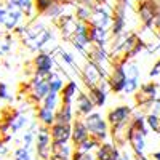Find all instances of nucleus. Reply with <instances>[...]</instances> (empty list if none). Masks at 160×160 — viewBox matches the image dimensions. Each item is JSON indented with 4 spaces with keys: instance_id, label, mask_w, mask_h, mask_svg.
I'll return each mask as SVG.
<instances>
[{
    "instance_id": "obj_27",
    "label": "nucleus",
    "mask_w": 160,
    "mask_h": 160,
    "mask_svg": "<svg viewBox=\"0 0 160 160\" xmlns=\"http://www.w3.org/2000/svg\"><path fill=\"white\" fill-rule=\"evenodd\" d=\"M56 51L59 53V59L68 66V68H71L72 69V72L74 74H77L78 77H80V66H78V62H77V58L72 55V53H69V51H66V50H62V48H56Z\"/></svg>"
},
{
    "instance_id": "obj_26",
    "label": "nucleus",
    "mask_w": 160,
    "mask_h": 160,
    "mask_svg": "<svg viewBox=\"0 0 160 160\" xmlns=\"http://www.w3.org/2000/svg\"><path fill=\"white\" fill-rule=\"evenodd\" d=\"M130 125L135 128L136 131H139L141 135H144V136H148L149 135V127H148V123H146V115L139 111V112H135L131 115V120H130Z\"/></svg>"
},
{
    "instance_id": "obj_8",
    "label": "nucleus",
    "mask_w": 160,
    "mask_h": 160,
    "mask_svg": "<svg viewBox=\"0 0 160 160\" xmlns=\"http://www.w3.org/2000/svg\"><path fill=\"white\" fill-rule=\"evenodd\" d=\"M125 72H127V85L123 93L125 95H135L139 90V77H141V71L136 61H127L125 64Z\"/></svg>"
},
{
    "instance_id": "obj_20",
    "label": "nucleus",
    "mask_w": 160,
    "mask_h": 160,
    "mask_svg": "<svg viewBox=\"0 0 160 160\" xmlns=\"http://www.w3.org/2000/svg\"><path fill=\"white\" fill-rule=\"evenodd\" d=\"M22 15L24 13L15 7H8L7 5V10H5V16H3V22L2 26L7 29V31H15L18 26L21 24L22 21Z\"/></svg>"
},
{
    "instance_id": "obj_16",
    "label": "nucleus",
    "mask_w": 160,
    "mask_h": 160,
    "mask_svg": "<svg viewBox=\"0 0 160 160\" xmlns=\"http://www.w3.org/2000/svg\"><path fill=\"white\" fill-rule=\"evenodd\" d=\"M50 40H53V34L50 29H43L42 32H38L37 35L28 38V40H24V45H28V48L31 51H43V48L50 43Z\"/></svg>"
},
{
    "instance_id": "obj_36",
    "label": "nucleus",
    "mask_w": 160,
    "mask_h": 160,
    "mask_svg": "<svg viewBox=\"0 0 160 160\" xmlns=\"http://www.w3.org/2000/svg\"><path fill=\"white\" fill-rule=\"evenodd\" d=\"M35 133H37V130H32V128L26 130V133L22 135V148H26V149L32 148V144L35 142Z\"/></svg>"
},
{
    "instance_id": "obj_17",
    "label": "nucleus",
    "mask_w": 160,
    "mask_h": 160,
    "mask_svg": "<svg viewBox=\"0 0 160 160\" xmlns=\"http://www.w3.org/2000/svg\"><path fill=\"white\" fill-rule=\"evenodd\" d=\"M90 138V133L87 130V125L83 122V118L80 117H75L74 122H72V135H71V142L74 146V149L77 148V146H80L85 139Z\"/></svg>"
},
{
    "instance_id": "obj_22",
    "label": "nucleus",
    "mask_w": 160,
    "mask_h": 160,
    "mask_svg": "<svg viewBox=\"0 0 160 160\" xmlns=\"http://www.w3.org/2000/svg\"><path fill=\"white\" fill-rule=\"evenodd\" d=\"M80 93V87L75 80H68V82L64 83L62 90L59 91V99H61V104H72L75 96Z\"/></svg>"
},
{
    "instance_id": "obj_39",
    "label": "nucleus",
    "mask_w": 160,
    "mask_h": 160,
    "mask_svg": "<svg viewBox=\"0 0 160 160\" xmlns=\"http://www.w3.org/2000/svg\"><path fill=\"white\" fill-rule=\"evenodd\" d=\"M72 160H96V157L93 152H80V151L74 149Z\"/></svg>"
},
{
    "instance_id": "obj_19",
    "label": "nucleus",
    "mask_w": 160,
    "mask_h": 160,
    "mask_svg": "<svg viewBox=\"0 0 160 160\" xmlns=\"http://www.w3.org/2000/svg\"><path fill=\"white\" fill-rule=\"evenodd\" d=\"M88 37H90V43L91 45H96V47H101V48H108L111 34L108 32V29L95 28V26L88 24Z\"/></svg>"
},
{
    "instance_id": "obj_38",
    "label": "nucleus",
    "mask_w": 160,
    "mask_h": 160,
    "mask_svg": "<svg viewBox=\"0 0 160 160\" xmlns=\"http://www.w3.org/2000/svg\"><path fill=\"white\" fill-rule=\"evenodd\" d=\"M61 13H62V7L59 5V3H53L45 13H43V15L45 16H48V18H51V19H58L59 16H61Z\"/></svg>"
},
{
    "instance_id": "obj_43",
    "label": "nucleus",
    "mask_w": 160,
    "mask_h": 160,
    "mask_svg": "<svg viewBox=\"0 0 160 160\" xmlns=\"http://www.w3.org/2000/svg\"><path fill=\"white\" fill-rule=\"evenodd\" d=\"M152 29H155L158 34H160V10L157 11V15L154 18V22H152Z\"/></svg>"
},
{
    "instance_id": "obj_10",
    "label": "nucleus",
    "mask_w": 160,
    "mask_h": 160,
    "mask_svg": "<svg viewBox=\"0 0 160 160\" xmlns=\"http://www.w3.org/2000/svg\"><path fill=\"white\" fill-rule=\"evenodd\" d=\"M95 28H101V29H109L112 24V15L111 11L106 8L104 5H98L91 10V16H90V22Z\"/></svg>"
},
{
    "instance_id": "obj_11",
    "label": "nucleus",
    "mask_w": 160,
    "mask_h": 160,
    "mask_svg": "<svg viewBox=\"0 0 160 160\" xmlns=\"http://www.w3.org/2000/svg\"><path fill=\"white\" fill-rule=\"evenodd\" d=\"M87 95L93 101L95 108H102L108 102V95H109V85H108V78H102L96 87L87 88Z\"/></svg>"
},
{
    "instance_id": "obj_25",
    "label": "nucleus",
    "mask_w": 160,
    "mask_h": 160,
    "mask_svg": "<svg viewBox=\"0 0 160 160\" xmlns=\"http://www.w3.org/2000/svg\"><path fill=\"white\" fill-rule=\"evenodd\" d=\"M55 112L56 111H51V109H47L45 106L38 104V109H37V122L40 125H43L47 128H51L55 125Z\"/></svg>"
},
{
    "instance_id": "obj_12",
    "label": "nucleus",
    "mask_w": 160,
    "mask_h": 160,
    "mask_svg": "<svg viewBox=\"0 0 160 160\" xmlns=\"http://www.w3.org/2000/svg\"><path fill=\"white\" fill-rule=\"evenodd\" d=\"M125 138H127V142L130 144V148H131L133 155H141V154L146 152V136L141 135L139 131H136L131 125L127 127Z\"/></svg>"
},
{
    "instance_id": "obj_18",
    "label": "nucleus",
    "mask_w": 160,
    "mask_h": 160,
    "mask_svg": "<svg viewBox=\"0 0 160 160\" xmlns=\"http://www.w3.org/2000/svg\"><path fill=\"white\" fill-rule=\"evenodd\" d=\"M122 155V151L118 149V146L114 142H101L99 148L95 151L96 160H117Z\"/></svg>"
},
{
    "instance_id": "obj_3",
    "label": "nucleus",
    "mask_w": 160,
    "mask_h": 160,
    "mask_svg": "<svg viewBox=\"0 0 160 160\" xmlns=\"http://www.w3.org/2000/svg\"><path fill=\"white\" fill-rule=\"evenodd\" d=\"M35 155L38 160H50L51 155V135L50 128L38 125L37 133H35Z\"/></svg>"
},
{
    "instance_id": "obj_2",
    "label": "nucleus",
    "mask_w": 160,
    "mask_h": 160,
    "mask_svg": "<svg viewBox=\"0 0 160 160\" xmlns=\"http://www.w3.org/2000/svg\"><path fill=\"white\" fill-rule=\"evenodd\" d=\"M125 64H127V61H123V59H114L112 61V68H111L109 75H108V85H109L111 93H115V95L123 93L125 85H127Z\"/></svg>"
},
{
    "instance_id": "obj_49",
    "label": "nucleus",
    "mask_w": 160,
    "mask_h": 160,
    "mask_svg": "<svg viewBox=\"0 0 160 160\" xmlns=\"http://www.w3.org/2000/svg\"><path fill=\"white\" fill-rule=\"evenodd\" d=\"M0 142H3V141H2V133H0Z\"/></svg>"
},
{
    "instance_id": "obj_35",
    "label": "nucleus",
    "mask_w": 160,
    "mask_h": 160,
    "mask_svg": "<svg viewBox=\"0 0 160 160\" xmlns=\"http://www.w3.org/2000/svg\"><path fill=\"white\" fill-rule=\"evenodd\" d=\"M13 160H34L32 158V151L26 148H16L13 151Z\"/></svg>"
},
{
    "instance_id": "obj_46",
    "label": "nucleus",
    "mask_w": 160,
    "mask_h": 160,
    "mask_svg": "<svg viewBox=\"0 0 160 160\" xmlns=\"http://www.w3.org/2000/svg\"><path fill=\"white\" fill-rule=\"evenodd\" d=\"M151 160H160V151L152 152V154H151Z\"/></svg>"
},
{
    "instance_id": "obj_13",
    "label": "nucleus",
    "mask_w": 160,
    "mask_h": 160,
    "mask_svg": "<svg viewBox=\"0 0 160 160\" xmlns=\"http://www.w3.org/2000/svg\"><path fill=\"white\" fill-rule=\"evenodd\" d=\"M72 106H74L75 117H80V118L87 117L88 114L95 112V109H96L95 104H93V101L90 99V96L87 95V91H82V90H80V93L75 96Z\"/></svg>"
},
{
    "instance_id": "obj_6",
    "label": "nucleus",
    "mask_w": 160,
    "mask_h": 160,
    "mask_svg": "<svg viewBox=\"0 0 160 160\" xmlns=\"http://www.w3.org/2000/svg\"><path fill=\"white\" fill-rule=\"evenodd\" d=\"M87 59H90V61L95 62L98 68L101 69V72L104 74V77L108 78L109 71H111V68H112V59H111V56H109L108 48H101V47H96V45H91Z\"/></svg>"
},
{
    "instance_id": "obj_48",
    "label": "nucleus",
    "mask_w": 160,
    "mask_h": 160,
    "mask_svg": "<svg viewBox=\"0 0 160 160\" xmlns=\"http://www.w3.org/2000/svg\"><path fill=\"white\" fill-rule=\"evenodd\" d=\"M117 3H118V5H123V7H127V5H128V0H117Z\"/></svg>"
},
{
    "instance_id": "obj_28",
    "label": "nucleus",
    "mask_w": 160,
    "mask_h": 160,
    "mask_svg": "<svg viewBox=\"0 0 160 160\" xmlns=\"http://www.w3.org/2000/svg\"><path fill=\"white\" fill-rule=\"evenodd\" d=\"M47 82H48V88H50V91H55V93H59L61 90H62V87H64V78H62V75H61V72H58V71H53L48 77H47Z\"/></svg>"
},
{
    "instance_id": "obj_21",
    "label": "nucleus",
    "mask_w": 160,
    "mask_h": 160,
    "mask_svg": "<svg viewBox=\"0 0 160 160\" xmlns=\"http://www.w3.org/2000/svg\"><path fill=\"white\" fill-rule=\"evenodd\" d=\"M3 122H7L8 123V127H10V133H18V131H21L24 127H28L29 125V118H28V115L26 114H22V112H19V111H16V112H11Z\"/></svg>"
},
{
    "instance_id": "obj_41",
    "label": "nucleus",
    "mask_w": 160,
    "mask_h": 160,
    "mask_svg": "<svg viewBox=\"0 0 160 160\" xmlns=\"http://www.w3.org/2000/svg\"><path fill=\"white\" fill-rule=\"evenodd\" d=\"M104 2V0H78V3L80 5H85V7H88V8H95V7H98V5H101Z\"/></svg>"
},
{
    "instance_id": "obj_37",
    "label": "nucleus",
    "mask_w": 160,
    "mask_h": 160,
    "mask_svg": "<svg viewBox=\"0 0 160 160\" xmlns=\"http://www.w3.org/2000/svg\"><path fill=\"white\" fill-rule=\"evenodd\" d=\"M56 0H34V8L37 13H40V15H43V13L55 3Z\"/></svg>"
},
{
    "instance_id": "obj_31",
    "label": "nucleus",
    "mask_w": 160,
    "mask_h": 160,
    "mask_svg": "<svg viewBox=\"0 0 160 160\" xmlns=\"http://www.w3.org/2000/svg\"><path fill=\"white\" fill-rule=\"evenodd\" d=\"M99 141L98 139H95V138H88V139H85L82 144H80V146H77V151H80V152H95L98 148H99Z\"/></svg>"
},
{
    "instance_id": "obj_33",
    "label": "nucleus",
    "mask_w": 160,
    "mask_h": 160,
    "mask_svg": "<svg viewBox=\"0 0 160 160\" xmlns=\"http://www.w3.org/2000/svg\"><path fill=\"white\" fill-rule=\"evenodd\" d=\"M146 123H148V127H149L151 131L160 135V117H158V115L149 112L148 115H146Z\"/></svg>"
},
{
    "instance_id": "obj_1",
    "label": "nucleus",
    "mask_w": 160,
    "mask_h": 160,
    "mask_svg": "<svg viewBox=\"0 0 160 160\" xmlns=\"http://www.w3.org/2000/svg\"><path fill=\"white\" fill-rule=\"evenodd\" d=\"M83 122L87 125V130L90 133L91 138L98 139L99 142H106L109 139L111 133H109V123L106 117H102V114L99 112H91L87 117H83Z\"/></svg>"
},
{
    "instance_id": "obj_44",
    "label": "nucleus",
    "mask_w": 160,
    "mask_h": 160,
    "mask_svg": "<svg viewBox=\"0 0 160 160\" xmlns=\"http://www.w3.org/2000/svg\"><path fill=\"white\" fill-rule=\"evenodd\" d=\"M8 154H10V148H8L5 142H0V155L5 157V155H8Z\"/></svg>"
},
{
    "instance_id": "obj_42",
    "label": "nucleus",
    "mask_w": 160,
    "mask_h": 160,
    "mask_svg": "<svg viewBox=\"0 0 160 160\" xmlns=\"http://www.w3.org/2000/svg\"><path fill=\"white\" fill-rule=\"evenodd\" d=\"M149 75L154 78V77H157V75H160V58H158V61L154 64V68L151 69V72H149Z\"/></svg>"
},
{
    "instance_id": "obj_14",
    "label": "nucleus",
    "mask_w": 160,
    "mask_h": 160,
    "mask_svg": "<svg viewBox=\"0 0 160 160\" xmlns=\"http://www.w3.org/2000/svg\"><path fill=\"white\" fill-rule=\"evenodd\" d=\"M50 135H51V146L69 144L71 142V135H72V125L55 123L50 128Z\"/></svg>"
},
{
    "instance_id": "obj_15",
    "label": "nucleus",
    "mask_w": 160,
    "mask_h": 160,
    "mask_svg": "<svg viewBox=\"0 0 160 160\" xmlns=\"http://www.w3.org/2000/svg\"><path fill=\"white\" fill-rule=\"evenodd\" d=\"M125 11L127 7L123 5H117L114 10V15H112V24H111V37L117 38L123 34L125 31V26H127V16H125Z\"/></svg>"
},
{
    "instance_id": "obj_47",
    "label": "nucleus",
    "mask_w": 160,
    "mask_h": 160,
    "mask_svg": "<svg viewBox=\"0 0 160 160\" xmlns=\"http://www.w3.org/2000/svg\"><path fill=\"white\" fill-rule=\"evenodd\" d=\"M117 160H130V157H128V154H127V152L123 151V152H122V155H120V157H118Z\"/></svg>"
},
{
    "instance_id": "obj_7",
    "label": "nucleus",
    "mask_w": 160,
    "mask_h": 160,
    "mask_svg": "<svg viewBox=\"0 0 160 160\" xmlns=\"http://www.w3.org/2000/svg\"><path fill=\"white\" fill-rule=\"evenodd\" d=\"M48 82H47V77H38L34 75L29 82V99L34 104H40L43 101V98L48 95Z\"/></svg>"
},
{
    "instance_id": "obj_9",
    "label": "nucleus",
    "mask_w": 160,
    "mask_h": 160,
    "mask_svg": "<svg viewBox=\"0 0 160 160\" xmlns=\"http://www.w3.org/2000/svg\"><path fill=\"white\" fill-rule=\"evenodd\" d=\"M160 10V5L157 0H141L138 5V13H139V19L146 28L152 29V22L157 15V11Z\"/></svg>"
},
{
    "instance_id": "obj_40",
    "label": "nucleus",
    "mask_w": 160,
    "mask_h": 160,
    "mask_svg": "<svg viewBox=\"0 0 160 160\" xmlns=\"http://www.w3.org/2000/svg\"><path fill=\"white\" fill-rule=\"evenodd\" d=\"M0 99L8 101V102H11V101H13V96L10 95V91H8V85H7L5 82H0Z\"/></svg>"
},
{
    "instance_id": "obj_32",
    "label": "nucleus",
    "mask_w": 160,
    "mask_h": 160,
    "mask_svg": "<svg viewBox=\"0 0 160 160\" xmlns=\"http://www.w3.org/2000/svg\"><path fill=\"white\" fill-rule=\"evenodd\" d=\"M90 16H91V8L85 7V5H78L75 7V19L80 22H90Z\"/></svg>"
},
{
    "instance_id": "obj_24",
    "label": "nucleus",
    "mask_w": 160,
    "mask_h": 160,
    "mask_svg": "<svg viewBox=\"0 0 160 160\" xmlns=\"http://www.w3.org/2000/svg\"><path fill=\"white\" fill-rule=\"evenodd\" d=\"M72 154H74V146H72V142L51 146L50 160H72Z\"/></svg>"
},
{
    "instance_id": "obj_5",
    "label": "nucleus",
    "mask_w": 160,
    "mask_h": 160,
    "mask_svg": "<svg viewBox=\"0 0 160 160\" xmlns=\"http://www.w3.org/2000/svg\"><path fill=\"white\" fill-rule=\"evenodd\" d=\"M104 77V74L101 72V69L98 66L90 61V59H85L83 64L80 66V80L83 82L85 88H91V87H96Z\"/></svg>"
},
{
    "instance_id": "obj_45",
    "label": "nucleus",
    "mask_w": 160,
    "mask_h": 160,
    "mask_svg": "<svg viewBox=\"0 0 160 160\" xmlns=\"http://www.w3.org/2000/svg\"><path fill=\"white\" fill-rule=\"evenodd\" d=\"M5 10H7V7H3V5H0V24L3 22V16H5Z\"/></svg>"
},
{
    "instance_id": "obj_23",
    "label": "nucleus",
    "mask_w": 160,
    "mask_h": 160,
    "mask_svg": "<svg viewBox=\"0 0 160 160\" xmlns=\"http://www.w3.org/2000/svg\"><path fill=\"white\" fill-rule=\"evenodd\" d=\"M74 118H75V112H74L72 104H59L58 106V109L55 112V123L72 125Z\"/></svg>"
},
{
    "instance_id": "obj_34",
    "label": "nucleus",
    "mask_w": 160,
    "mask_h": 160,
    "mask_svg": "<svg viewBox=\"0 0 160 160\" xmlns=\"http://www.w3.org/2000/svg\"><path fill=\"white\" fill-rule=\"evenodd\" d=\"M11 45H13V38L10 34L0 35V56L7 55V53L11 51Z\"/></svg>"
},
{
    "instance_id": "obj_29",
    "label": "nucleus",
    "mask_w": 160,
    "mask_h": 160,
    "mask_svg": "<svg viewBox=\"0 0 160 160\" xmlns=\"http://www.w3.org/2000/svg\"><path fill=\"white\" fill-rule=\"evenodd\" d=\"M8 7H15L26 13L28 16L32 15V7H34V0H8Z\"/></svg>"
},
{
    "instance_id": "obj_4",
    "label": "nucleus",
    "mask_w": 160,
    "mask_h": 160,
    "mask_svg": "<svg viewBox=\"0 0 160 160\" xmlns=\"http://www.w3.org/2000/svg\"><path fill=\"white\" fill-rule=\"evenodd\" d=\"M32 66H34V75L38 77H48L56 66V59L50 51H38L32 58Z\"/></svg>"
},
{
    "instance_id": "obj_30",
    "label": "nucleus",
    "mask_w": 160,
    "mask_h": 160,
    "mask_svg": "<svg viewBox=\"0 0 160 160\" xmlns=\"http://www.w3.org/2000/svg\"><path fill=\"white\" fill-rule=\"evenodd\" d=\"M42 106H45L47 109H51V111H56L58 106L61 104V99H59V93H55V91H48V95L43 98V101L40 102Z\"/></svg>"
}]
</instances>
